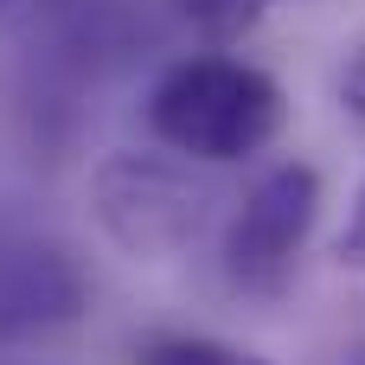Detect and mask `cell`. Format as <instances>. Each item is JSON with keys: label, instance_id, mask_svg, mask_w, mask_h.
<instances>
[{"label": "cell", "instance_id": "obj_1", "mask_svg": "<svg viewBox=\"0 0 365 365\" xmlns=\"http://www.w3.org/2000/svg\"><path fill=\"white\" fill-rule=\"evenodd\" d=\"M282 83L244 58H180L160 71V83L148 90V128L160 148L205 160V167H231L263 154L282 135Z\"/></svg>", "mask_w": 365, "mask_h": 365}, {"label": "cell", "instance_id": "obj_2", "mask_svg": "<svg viewBox=\"0 0 365 365\" xmlns=\"http://www.w3.org/2000/svg\"><path fill=\"white\" fill-rule=\"evenodd\" d=\"M90 218L135 263H173L199 244L212 218V192L192 167L167 154H103L90 167Z\"/></svg>", "mask_w": 365, "mask_h": 365}, {"label": "cell", "instance_id": "obj_3", "mask_svg": "<svg viewBox=\"0 0 365 365\" xmlns=\"http://www.w3.org/2000/svg\"><path fill=\"white\" fill-rule=\"evenodd\" d=\"M314 218H321V173L308 160H276L269 173H257V186L237 199L225 225V282L237 295H282L308 250Z\"/></svg>", "mask_w": 365, "mask_h": 365}, {"label": "cell", "instance_id": "obj_4", "mask_svg": "<svg viewBox=\"0 0 365 365\" xmlns=\"http://www.w3.org/2000/svg\"><path fill=\"white\" fill-rule=\"evenodd\" d=\"M83 276L45 237H0V340H26L77 321Z\"/></svg>", "mask_w": 365, "mask_h": 365}, {"label": "cell", "instance_id": "obj_5", "mask_svg": "<svg viewBox=\"0 0 365 365\" xmlns=\"http://www.w3.org/2000/svg\"><path fill=\"white\" fill-rule=\"evenodd\" d=\"M135 365H276L250 346L212 340V334H148L135 346Z\"/></svg>", "mask_w": 365, "mask_h": 365}, {"label": "cell", "instance_id": "obj_6", "mask_svg": "<svg viewBox=\"0 0 365 365\" xmlns=\"http://www.w3.org/2000/svg\"><path fill=\"white\" fill-rule=\"evenodd\" d=\"M269 6H276V0H180V13H186L199 32H212V38H237V32H250Z\"/></svg>", "mask_w": 365, "mask_h": 365}, {"label": "cell", "instance_id": "obj_7", "mask_svg": "<svg viewBox=\"0 0 365 365\" xmlns=\"http://www.w3.org/2000/svg\"><path fill=\"white\" fill-rule=\"evenodd\" d=\"M334 90H340V103H346V115H359L365 122V32L346 45V58H340V77H334Z\"/></svg>", "mask_w": 365, "mask_h": 365}, {"label": "cell", "instance_id": "obj_8", "mask_svg": "<svg viewBox=\"0 0 365 365\" xmlns=\"http://www.w3.org/2000/svg\"><path fill=\"white\" fill-rule=\"evenodd\" d=\"M334 257L346 269H365V180H359V192H353V212H346L340 237H334Z\"/></svg>", "mask_w": 365, "mask_h": 365}, {"label": "cell", "instance_id": "obj_9", "mask_svg": "<svg viewBox=\"0 0 365 365\" xmlns=\"http://www.w3.org/2000/svg\"><path fill=\"white\" fill-rule=\"evenodd\" d=\"M13 6H51V0H0V13H13Z\"/></svg>", "mask_w": 365, "mask_h": 365}, {"label": "cell", "instance_id": "obj_10", "mask_svg": "<svg viewBox=\"0 0 365 365\" xmlns=\"http://www.w3.org/2000/svg\"><path fill=\"white\" fill-rule=\"evenodd\" d=\"M353 365H365V353H359V359H353Z\"/></svg>", "mask_w": 365, "mask_h": 365}]
</instances>
